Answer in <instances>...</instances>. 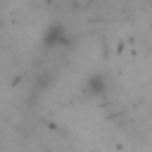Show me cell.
Masks as SVG:
<instances>
[{
  "mask_svg": "<svg viewBox=\"0 0 152 152\" xmlns=\"http://www.w3.org/2000/svg\"><path fill=\"white\" fill-rule=\"evenodd\" d=\"M107 90H109V81H107V76H104L102 71L90 74V76L86 78V83H83V93H86V95H90V97L107 95Z\"/></svg>",
  "mask_w": 152,
  "mask_h": 152,
  "instance_id": "obj_2",
  "label": "cell"
},
{
  "mask_svg": "<svg viewBox=\"0 0 152 152\" xmlns=\"http://www.w3.org/2000/svg\"><path fill=\"white\" fill-rule=\"evenodd\" d=\"M40 45L45 50H59V48H69L71 45V33L66 31V26L62 21H52L50 26H45L43 36H40Z\"/></svg>",
  "mask_w": 152,
  "mask_h": 152,
  "instance_id": "obj_1",
  "label": "cell"
}]
</instances>
